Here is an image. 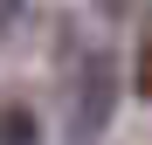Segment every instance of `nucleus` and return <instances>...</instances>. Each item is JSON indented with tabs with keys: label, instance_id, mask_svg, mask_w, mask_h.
<instances>
[{
	"label": "nucleus",
	"instance_id": "f257e3e1",
	"mask_svg": "<svg viewBox=\"0 0 152 145\" xmlns=\"http://www.w3.org/2000/svg\"><path fill=\"white\" fill-rule=\"evenodd\" d=\"M111 104H118V62L104 55V48L76 55V69H69V138L90 145L111 125Z\"/></svg>",
	"mask_w": 152,
	"mask_h": 145
},
{
	"label": "nucleus",
	"instance_id": "39448f33",
	"mask_svg": "<svg viewBox=\"0 0 152 145\" xmlns=\"http://www.w3.org/2000/svg\"><path fill=\"white\" fill-rule=\"evenodd\" d=\"M132 7H138V0H104V14H118V21L132 14Z\"/></svg>",
	"mask_w": 152,
	"mask_h": 145
},
{
	"label": "nucleus",
	"instance_id": "7ed1b4c3",
	"mask_svg": "<svg viewBox=\"0 0 152 145\" xmlns=\"http://www.w3.org/2000/svg\"><path fill=\"white\" fill-rule=\"evenodd\" d=\"M132 76H138V90H145V97H152V42H145V48H138V62H132Z\"/></svg>",
	"mask_w": 152,
	"mask_h": 145
},
{
	"label": "nucleus",
	"instance_id": "f03ea898",
	"mask_svg": "<svg viewBox=\"0 0 152 145\" xmlns=\"http://www.w3.org/2000/svg\"><path fill=\"white\" fill-rule=\"evenodd\" d=\"M0 145H42V125L28 104H0Z\"/></svg>",
	"mask_w": 152,
	"mask_h": 145
},
{
	"label": "nucleus",
	"instance_id": "20e7f679",
	"mask_svg": "<svg viewBox=\"0 0 152 145\" xmlns=\"http://www.w3.org/2000/svg\"><path fill=\"white\" fill-rule=\"evenodd\" d=\"M21 28V0H0V35H14Z\"/></svg>",
	"mask_w": 152,
	"mask_h": 145
}]
</instances>
